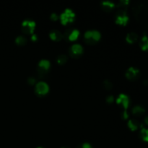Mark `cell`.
I'll list each match as a JSON object with an SVG mask.
<instances>
[{
	"instance_id": "1",
	"label": "cell",
	"mask_w": 148,
	"mask_h": 148,
	"mask_svg": "<svg viewBox=\"0 0 148 148\" xmlns=\"http://www.w3.org/2000/svg\"><path fill=\"white\" fill-rule=\"evenodd\" d=\"M84 38L88 44H95L101 39V33L97 30H88L85 33Z\"/></svg>"
},
{
	"instance_id": "2",
	"label": "cell",
	"mask_w": 148,
	"mask_h": 148,
	"mask_svg": "<svg viewBox=\"0 0 148 148\" xmlns=\"http://www.w3.org/2000/svg\"><path fill=\"white\" fill-rule=\"evenodd\" d=\"M75 18V14L73 11L69 9H66L63 13L61 14L60 20L62 25H67L68 23H73Z\"/></svg>"
},
{
	"instance_id": "3",
	"label": "cell",
	"mask_w": 148,
	"mask_h": 148,
	"mask_svg": "<svg viewBox=\"0 0 148 148\" xmlns=\"http://www.w3.org/2000/svg\"><path fill=\"white\" fill-rule=\"evenodd\" d=\"M51 67V64L50 62L48 60H45V59H43V60L40 61L38 63L37 66V72L40 77L44 76L49 72V69Z\"/></svg>"
},
{
	"instance_id": "4",
	"label": "cell",
	"mask_w": 148,
	"mask_h": 148,
	"mask_svg": "<svg viewBox=\"0 0 148 148\" xmlns=\"http://www.w3.org/2000/svg\"><path fill=\"white\" fill-rule=\"evenodd\" d=\"M35 27H36V23L32 20H25L22 23V31L25 34L33 35Z\"/></svg>"
},
{
	"instance_id": "5",
	"label": "cell",
	"mask_w": 148,
	"mask_h": 148,
	"mask_svg": "<svg viewBox=\"0 0 148 148\" xmlns=\"http://www.w3.org/2000/svg\"><path fill=\"white\" fill-rule=\"evenodd\" d=\"M79 35V30L77 29H72L69 28L66 29L64 31L63 34V38L66 40H69V41H74L76 40L78 38Z\"/></svg>"
},
{
	"instance_id": "6",
	"label": "cell",
	"mask_w": 148,
	"mask_h": 148,
	"mask_svg": "<svg viewBox=\"0 0 148 148\" xmlns=\"http://www.w3.org/2000/svg\"><path fill=\"white\" fill-rule=\"evenodd\" d=\"M116 23L120 25H126L129 22V17L124 10H120L116 14Z\"/></svg>"
},
{
	"instance_id": "7",
	"label": "cell",
	"mask_w": 148,
	"mask_h": 148,
	"mask_svg": "<svg viewBox=\"0 0 148 148\" xmlns=\"http://www.w3.org/2000/svg\"><path fill=\"white\" fill-rule=\"evenodd\" d=\"M49 85L44 82H39L36 84L35 88V92L38 96H44L49 92Z\"/></svg>"
},
{
	"instance_id": "8",
	"label": "cell",
	"mask_w": 148,
	"mask_h": 148,
	"mask_svg": "<svg viewBox=\"0 0 148 148\" xmlns=\"http://www.w3.org/2000/svg\"><path fill=\"white\" fill-rule=\"evenodd\" d=\"M83 53V49L79 44H74L69 48V53L72 57L79 58Z\"/></svg>"
},
{
	"instance_id": "9",
	"label": "cell",
	"mask_w": 148,
	"mask_h": 148,
	"mask_svg": "<svg viewBox=\"0 0 148 148\" xmlns=\"http://www.w3.org/2000/svg\"><path fill=\"white\" fill-rule=\"evenodd\" d=\"M140 70L137 68L133 67V66L129 68L127 70V72H126V77H127V79H131V80L137 79L140 77Z\"/></svg>"
},
{
	"instance_id": "10",
	"label": "cell",
	"mask_w": 148,
	"mask_h": 148,
	"mask_svg": "<svg viewBox=\"0 0 148 148\" xmlns=\"http://www.w3.org/2000/svg\"><path fill=\"white\" fill-rule=\"evenodd\" d=\"M116 103L119 105L121 106L125 110L128 108L130 103V99L125 94H120L116 99Z\"/></svg>"
},
{
	"instance_id": "11",
	"label": "cell",
	"mask_w": 148,
	"mask_h": 148,
	"mask_svg": "<svg viewBox=\"0 0 148 148\" xmlns=\"http://www.w3.org/2000/svg\"><path fill=\"white\" fill-rule=\"evenodd\" d=\"M49 36H50L51 39L54 41H59L63 38V35L57 30H51L49 33Z\"/></svg>"
},
{
	"instance_id": "12",
	"label": "cell",
	"mask_w": 148,
	"mask_h": 148,
	"mask_svg": "<svg viewBox=\"0 0 148 148\" xmlns=\"http://www.w3.org/2000/svg\"><path fill=\"white\" fill-rule=\"evenodd\" d=\"M115 5L111 1H103L101 3V7L105 12H111L114 8Z\"/></svg>"
},
{
	"instance_id": "13",
	"label": "cell",
	"mask_w": 148,
	"mask_h": 148,
	"mask_svg": "<svg viewBox=\"0 0 148 148\" xmlns=\"http://www.w3.org/2000/svg\"><path fill=\"white\" fill-rule=\"evenodd\" d=\"M126 40H127V41L130 43H135V42L138 40V35L136 33H134V32L128 33L127 37H126Z\"/></svg>"
},
{
	"instance_id": "14",
	"label": "cell",
	"mask_w": 148,
	"mask_h": 148,
	"mask_svg": "<svg viewBox=\"0 0 148 148\" xmlns=\"http://www.w3.org/2000/svg\"><path fill=\"white\" fill-rule=\"evenodd\" d=\"M141 131H140V137L145 142L148 143V129L145 127L143 124H140Z\"/></svg>"
},
{
	"instance_id": "15",
	"label": "cell",
	"mask_w": 148,
	"mask_h": 148,
	"mask_svg": "<svg viewBox=\"0 0 148 148\" xmlns=\"http://www.w3.org/2000/svg\"><path fill=\"white\" fill-rule=\"evenodd\" d=\"M140 47L143 51H148V36L146 35L142 37L140 40Z\"/></svg>"
},
{
	"instance_id": "16",
	"label": "cell",
	"mask_w": 148,
	"mask_h": 148,
	"mask_svg": "<svg viewBox=\"0 0 148 148\" xmlns=\"http://www.w3.org/2000/svg\"><path fill=\"white\" fill-rule=\"evenodd\" d=\"M128 124L129 128H130L132 131H135V130H137V129L140 127V123H139L137 120L134 119L130 120V121H128V124Z\"/></svg>"
},
{
	"instance_id": "17",
	"label": "cell",
	"mask_w": 148,
	"mask_h": 148,
	"mask_svg": "<svg viewBox=\"0 0 148 148\" xmlns=\"http://www.w3.org/2000/svg\"><path fill=\"white\" fill-rule=\"evenodd\" d=\"M145 110L141 106H135L132 108V114L135 116L143 115L145 113Z\"/></svg>"
},
{
	"instance_id": "18",
	"label": "cell",
	"mask_w": 148,
	"mask_h": 148,
	"mask_svg": "<svg viewBox=\"0 0 148 148\" xmlns=\"http://www.w3.org/2000/svg\"><path fill=\"white\" fill-rule=\"evenodd\" d=\"M27 39H26L24 36H18L15 40V43H17V45H19V46H24V45H25L26 43H27Z\"/></svg>"
},
{
	"instance_id": "19",
	"label": "cell",
	"mask_w": 148,
	"mask_h": 148,
	"mask_svg": "<svg viewBox=\"0 0 148 148\" xmlns=\"http://www.w3.org/2000/svg\"><path fill=\"white\" fill-rule=\"evenodd\" d=\"M67 59H68L67 56H66V55L62 54V55H59V56H58L56 61H57V63L59 64L63 65V64H64L66 63V62H67Z\"/></svg>"
},
{
	"instance_id": "20",
	"label": "cell",
	"mask_w": 148,
	"mask_h": 148,
	"mask_svg": "<svg viewBox=\"0 0 148 148\" xmlns=\"http://www.w3.org/2000/svg\"><path fill=\"white\" fill-rule=\"evenodd\" d=\"M103 88L107 90H111L113 88V84L111 83V81L105 80L103 82Z\"/></svg>"
},
{
	"instance_id": "21",
	"label": "cell",
	"mask_w": 148,
	"mask_h": 148,
	"mask_svg": "<svg viewBox=\"0 0 148 148\" xmlns=\"http://www.w3.org/2000/svg\"><path fill=\"white\" fill-rule=\"evenodd\" d=\"M129 3H130V1H129L128 0H123V1H120L119 2L118 7H121V8H124V7H127V6L128 5Z\"/></svg>"
},
{
	"instance_id": "22",
	"label": "cell",
	"mask_w": 148,
	"mask_h": 148,
	"mask_svg": "<svg viewBox=\"0 0 148 148\" xmlns=\"http://www.w3.org/2000/svg\"><path fill=\"white\" fill-rule=\"evenodd\" d=\"M76 148H92V146L89 143H83L77 146Z\"/></svg>"
},
{
	"instance_id": "23",
	"label": "cell",
	"mask_w": 148,
	"mask_h": 148,
	"mask_svg": "<svg viewBox=\"0 0 148 148\" xmlns=\"http://www.w3.org/2000/svg\"><path fill=\"white\" fill-rule=\"evenodd\" d=\"M36 78L33 77H29L28 79H27V83L30 85H33L35 83H36Z\"/></svg>"
},
{
	"instance_id": "24",
	"label": "cell",
	"mask_w": 148,
	"mask_h": 148,
	"mask_svg": "<svg viewBox=\"0 0 148 148\" xmlns=\"http://www.w3.org/2000/svg\"><path fill=\"white\" fill-rule=\"evenodd\" d=\"M129 117V114L128 113H127V110H124V111H123L122 113H121V118L123 119H127Z\"/></svg>"
},
{
	"instance_id": "25",
	"label": "cell",
	"mask_w": 148,
	"mask_h": 148,
	"mask_svg": "<svg viewBox=\"0 0 148 148\" xmlns=\"http://www.w3.org/2000/svg\"><path fill=\"white\" fill-rule=\"evenodd\" d=\"M106 102L108 103H112L114 102V97L112 95H109L106 98Z\"/></svg>"
},
{
	"instance_id": "26",
	"label": "cell",
	"mask_w": 148,
	"mask_h": 148,
	"mask_svg": "<svg viewBox=\"0 0 148 148\" xmlns=\"http://www.w3.org/2000/svg\"><path fill=\"white\" fill-rule=\"evenodd\" d=\"M58 18H59V17H58V15L56 13H52L51 15V19L52 20H53V21L57 20Z\"/></svg>"
},
{
	"instance_id": "27",
	"label": "cell",
	"mask_w": 148,
	"mask_h": 148,
	"mask_svg": "<svg viewBox=\"0 0 148 148\" xmlns=\"http://www.w3.org/2000/svg\"><path fill=\"white\" fill-rule=\"evenodd\" d=\"M31 40H33V41H36V40H38V36L36 34H33L31 36Z\"/></svg>"
},
{
	"instance_id": "28",
	"label": "cell",
	"mask_w": 148,
	"mask_h": 148,
	"mask_svg": "<svg viewBox=\"0 0 148 148\" xmlns=\"http://www.w3.org/2000/svg\"><path fill=\"white\" fill-rule=\"evenodd\" d=\"M145 124L148 125V116H147L145 118Z\"/></svg>"
},
{
	"instance_id": "29",
	"label": "cell",
	"mask_w": 148,
	"mask_h": 148,
	"mask_svg": "<svg viewBox=\"0 0 148 148\" xmlns=\"http://www.w3.org/2000/svg\"><path fill=\"white\" fill-rule=\"evenodd\" d=\"M61 148H70L69 147H61Z\"/></svg>"
},
{
	"instance_id": "30",
	"label": "cell",
	"mask_w": 148,
	"mask_h": 148,
	"mask_svg": "<svg viewBox=\"0 0 148 148\" xmlns=\"http://www.w3.org/2000/svg\"><path fill=\"white\" fill-rule=\"evenodd\" d=\"M38 148H43V147H38Z\"/></svg>"
}]
</instances>
